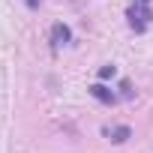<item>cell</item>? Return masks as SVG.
Instances as JSON below:
<instances>
[{"instance_id": "277c9868", "label": "cell", "mask_w": 153, "mask_h": 153, "mask_svg": "<svg viewBox=\"0 0 153 153\" xmlns=\"http://www.w3.org/2000/svg\"><path fill=\"white\" fill-rule=\"evenodd\" d=\"M108 135H111V141H126L129 138V129L126 126H114V129H108Z\"/></svg>"}, {"instance_id": "3957f363", "label": "cell", "mask_w": 153, "mask_h": 153, "mask_svg": "<svg viewBox=\"0 0 153 153\" xmlns=\"http://www.w3.org/2000/svg\"><path fill=\"white\" fill-rule=\"evenodd\" d=\"M90 93H93L96 99H102V102H114V96H111L105 87H99V84H93V87H90Z\"/></svg>"}, {"instance_id": "6da1fadb", "label": "cell", "mask_w": 153, "mask_h": 153, "mask_svg": "<svg viewBox=\"0 0 153 153\" xmlns=\"http://www.w3.org/2000/svg\"><path fill=\"white\" fill-rule=\"evenodd\" d=\"M150 21V0H135V6L129 9V24L135 30H144Z\"/></svg>"}, {"instance_id": "5b68a950", "label": "cell", "mask_w": 153, "mask_h": 153, "mask_svg": "<svg viewBox=\"0 0 153 153\" xmlns=\"http://www.w3.org/2000/svg\"><path fill=\"white\" fill-rule=\"evenodd\" d=\"M27 3H30V6H36V3H39V0H27Z\"/></svg>"}, {"instance_id": "7a4b0ae2", "label": "cell", "mask_w": 153, "mask_h": 153, "mask_svg": "<svg viewBox=\"0 0 153 153\" xmlns=\"http://www.w3.org/2000/svg\"><path fill=\"white\" fill-rule=\"evenodd\" d=\"M69 39H72V33H69V27H66V24H54V27H51V42H54V48L66 45Z\"/></svg>"}]
</instances>
